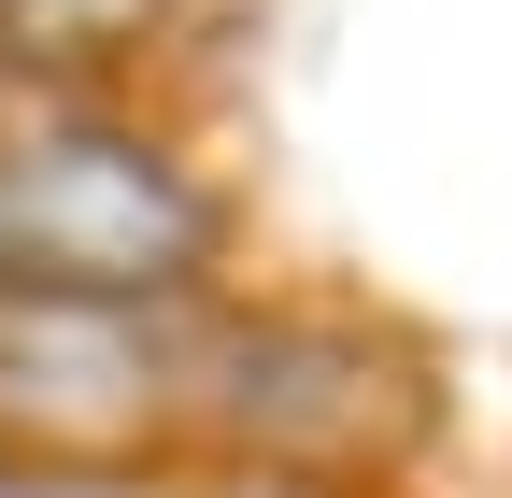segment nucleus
<instances>
[{
    "label": "nucleus",
    "instance_id": "f03ea898",
    "mask_svg": "<svg viewBox=\"0 0 512 498\" xmlns=\"http://www.w3.org/2000/svg\"><path fill=\"white\" fill-rule=\"evenodd\" d=\"M441 427L413 328L356 299H214L185 314V442H214L271 484H399Z\"/></svg>",
    "mask_w": 512,
    "mask_h": 498
},
{
    "label": "nucleus",
    "instance_id": "39448f33",
    "mask_svg": "<svg viewBox=\"0 0 512 498\" xmlns=\"http://www.w3.org/2000/svg\"><path fill=\"white\" fill-rule=\"evenodd\" d=\"M0 114H15V86H0Z\"/></svg>",
    "mask_w": 512,
    "mask_h": 498
},
{
    "label": "nucleus",
    "instance_id": "20e7f679",
    "mask_svg": "<svg viewBox=\"0 0 512 498\" xmlns=\"http://www.w3.org/2000/svg\"><path fill=\"white\" fill-rule=\"evenodd\" d=\"M185 29V0H0V86L15 100H114Z\"/></svg>",
    "mask_w": 512,
    "mask_h": 498
},
{
    "label": "nucleus",
    "instance_id": "f257e3e1",
    "mask_svg": "<svg viewBox=\"0 0 512 498\" xmlns=\"http://www.w3.org/2000/svg\"><path fill=\"white\" fill-rule=\"evenodd\" d=\"M242 285V185L128 100L0 114V299L15 314H214Z\"/></svg>",
    "mask_w": 512,
    "mask_h": 498
},
{
    "label": "nucleus",
    "instance_id": "7ed1b4c3",
    "mask_svg": "<svg viewBox=\"0 0 512 498\" xmlns=\"http://www.w3.org/2000/svg\"><path fill=\"white\" fill-rule=\"evenodd\" d=\"M0 442L29 470H143L185 442V314H15L0 299Z\"/></svg>",
    "mask_w": 512,
    "mask_h": 498
}]
</instances>
